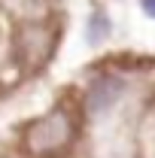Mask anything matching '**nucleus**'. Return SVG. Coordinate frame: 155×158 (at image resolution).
<instances>
[{"label": "nucleus", "instance_id": "obj_4", "mask_svg": "<svg viewBox=\"0 0 155 158\" xmlns=\"http://www.w3.org/2000/svg\"><path fill=\"white\" fill-rule=\"evenodd\" d=\"M3 9L19 21H52V0H3Z\"/></svg>", "mask_w": 155, "mask_h": 158}, {"label": "nucleus", "instance_id": "obj_1", "mask_svg": "<svg viewBox=\"0 0 155 158\" xmlns=\"http://www.w3.org/2000/svg\"><path fill=\"white\" fill-rule=\"evenodd\" d=\"M73 140H76V116L67 106H55L24 128L21 146L31 158H58L73 146Z\"/></svg>", "mask_w": 155, "mask_h": 158}, {"label": "nucleus", "instance_id": "obj_3", "mask_svg": "<svg viewBox=\"0 0 155 158\" xmlns=\"http://www.w3.org/2000/svg\"><path fill=\"white\" fill-rule=\"evenodd\" d=\"M125 91H128V79L122 76V73H113V70L97 73L88 82L85 94H82V106H85V113L91 118H100L125 98Z\"/></svg>", "mask_w": 155, "mask_h": 158}, {"label": "nucleus", "instance_id": "obj_6", "mask_svg": "<svg viewBox=\"0 0 155 158\" xmlns=\"http://www.w3.org/2000/svg\"><path fill=\"white\" fill-rule=\"evenodd\" d=\"M140 6H143V12L149 19H155V0H140Z\"/></svg>", "mask_w": 155, "mask_h": 158}, {"label": "nucleus", "instance_id": "obj_5", "mask_svg": "<svg viewBox=\"0 0 155 158\" xmlns=\"http://www.w3.org/2000/svg\"><path fill=\"white\" fill-rule=\"evenodd\" d=\"M113 34V24H110V15L103 12V9H94L88 21H85V40H88V46H103L107 40Z\"/></svg>", "mask_w": 155, "mask_h": 158}, {"label": "nucleus", "instance_id": "obj_2", "mask_svg": "<svg viewBox=\"0 0 155 158\" xmlns=\"http://www.w3.org/2000/svg\"><path fill=\"white\" fill-rule=\"evenodd\" d=\"M58 49V27L52 21H21L12 34V55L21 70H43Z\"/></svg>", "mask_w": 155, "mask_h": 158}]
</instances>
